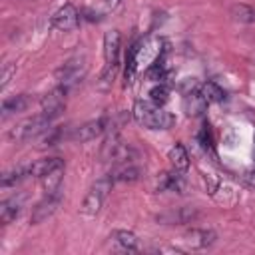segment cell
I'll return each mask as SVG.
<instances>
[{
	"mask_svg": "<svg viewBox=\"0 0 255 255\" xmlns=\"http://www.w3.org/2000/svg\"><path fill=\"white\" fill-rule=\"evenodd\" d=\"M131 116L133 120L145 128V129H169L175 122V118L163 110V106L159 104H153L151 100H137L133 104V110H131Z\"/></svg>",
	"mask_w": 255,
	"mask_h": 255,
	"instance_id": "cell-1",
	"label": "cell"
},
{
	"mask_svg": "<svg viewBox=\"0 0 255 255\" xmlns=\"http://www.w3.org/2000/svg\"><path fill=\"white\" fill-rule=\"evenodd\" d=\"M114 183H116V181H114L112 173H110V175H104V177H100V179H96V181L92 183V187L88 189L84 201H82V207H80L82 215H86V217H94V215L102 209V205H104L108 193L112 191Z\"/></svg>",
	"mask_w": 255,
	"mask_h": 255,
	"instance_id": "cell-2",
	"label": "cell"
},
{
	"mask_svg": "<svg viewBox=\"0 0 255 255\" xmlns=\"http://www.w3.org/2000/svg\"><path fill=\"white\" fill-rule=\"evenodd\" d=\"M52 120H48L42 112L38 114V116H34V118H28V120H24L22 124H18L12 131H10V139H14V141H30V139H34V137H40V135H44L50 128H52Z\"/></svg>",
	"mask_w": 255,
	"mask_h": 255,
	"instance_id": "cell-3",
	"label": "cell"
},
{
	"mask_svg": "<svg viewBox=\"0 0 255 255\" xmlns=\"http://www.w3.org/2000/svg\"><path fill=\"white\" fill-rule=\"evenodd\" d=\"M86 72H88V64H86V58L84 56H74L70 58L64 66H60L56 70V80L60 86L72 90L76 84H80L84 78H86Z\"/></svg>",
	"mask_w": 255,
	"mask_h": 255,
	"instance_id": "cell-4",
	"label": "cell"
},
{
	"mask_svg": "<svg viewBox=\"0 0 255 255\" xmlns=\"http://www.w3.org/2000/svg\"><path fill=\"white\" fill-rule=\"evenodd\" d=\"M120 32L118 30H110L104 34V72H102V80L104 82H110L116 74V68H118V56H120Z\"/></svg>",
	"mask_w": 255,
	"mask_h": 255,
	"instance_id": "cell-5",
	"label": "cell"
},
{
	"mask_svg": "<svg viewBox=\"0 0 255 255\" xmlns=\"http://www.w3.org/2000/svg\"><path fill=\"white\" fill-rule=\"evenodd\" d=\"M80 20H82V12L74 4H64L52 14L50 26L60 32H70L80 26Z\"/></svg>",
	"mask_w": 255,
	"mask_h": 255,
	"instance_id": "cell-6",
	"label": "cell"
},
{
	"mask_svg": "<svg viewBox=\"0 0 255 255\" xmlns=\"http://www.w3.org/2000/svg\"><path fill=\"white\" fill-rule=\"evenodd\" d=\"M68 88H64V86H56L54 90H50L44 98H42V114L48 118V120H56V118H60L62 116V112H64V108H66V96H68Z\"/></svg>",
	"mask_w": 255,
	"mask_h": 255,
	"instance_id": "cell-7",
	"label": "cell"
},
{
	"mask_svg": "<svg viewBox=\"0 0 255 255\" xmlns=\"http://www.w3.org/2000/svg\"><path fill=\"white\" fill-rule=\"evenodd\" d=\"M106 118H98V120H92V122H86L78 128H74V131L70 133V139L72 141H90V139H96L98 135H102L106 131Z\"/></svg>",
	"mask_w": 255,
	"mask_h": 255,
	"instance_id": "cell-8",
	"label": "cell"
},
{
	"mask_svg": "<svg viewBox=\"0 0 255 255\" xmlns=\"http://www.w3.org/2000/svg\"><path fill=\"white\" fill-rule=\"evenodd\" d=\"M60 197H62V193H44V197L36 203V207H34V211H32V223L34 225H38V223H42V221H46L56 209H58V205H60Z\"/></svg>",
	"mask_w": 255,
	"mask_h": 255,
	"instance_id": "cell-9",
	"label": "cell"
},
{
	"mask_svg": "<svg viewBox=\"0 0 255 255\" xmlns=\"http://www.w3.org/2000/svg\"><path fill=\"white\" fill-rule=\"evenodd\" d=\"M207 106H209V104H207L205 98L201 96L199 88L187 92L185 98H183V108H185V112H187L189 116H199V114H203V112L207 110Z\"/></svg>",
	"mask_w": 255,
	"mask_h": 255,
	"instance_id": "cell-10",
	"label": "cell"
},
{
	"mask_svg": "<svg viewBox=\"0 0 255 255\" xmlns=\"http://www.w3.org/2000/svg\"><path fill=\"white\" fill-rule=\"evenodd\" d=\"M183 173L185 171H179V169H173V167H171V171H165L161 175V179L157 181V191H181Z\"/></svg>",
	"mask_w": 255,
	"mask_h": 255,
	"instance_id": "cell-11",
	"label": "cell"
},
{
	"mask_svg": "<svg viewBox=\"0 0 255 255\" xmlns=\"http://www.w3.org/2000/svg\"><path fill=\"white\" fill-rule=\"evenodd\" d=\"M167 159L171 163L173 169H179V171H187L189 167V155H187V149L183 143H173L171 149L167 151Z\"/></svg>",
	"mask_w": 255,
	"mask_h": 255,
	"instance_id": "cell-12",
	"label": "cell"
},
{
	"mask_svg": "<svg viewBox=\"0 0 255 255\" xmlns=\"http://www.w3.org/2000/svg\"><path fill=\"white\" fill-rule=\"evenodd\" d=\"M20 209H22V199H20V197L4 199V201L0 203V221H2V225L12 223V221L18 217Z\"/></svg>",
	"mask_w": 255,
	"mask_h": 255,
	"instance_id": "cell-13",
	"label": "cell"
},
{
	"mask_svg": "<svg viewBox=\"0 0 255 255\" xmlns=\"http://www.w3.org/2000/svg\"><path fill=\"white\" fill-rule=\"evenodd\" d=\"M28 106H30V96H28V94H18V96H14V98H6V100L2 102V116L8 118L10 114L24 112Z\"/></svg>",
	"mask_w": 255,
	"mask_h": 255,
	"instance_id": "cell-14",
	"label": "cell"
},
{
	"mask_svg": "<svg viewBox=\"0 0 255 255\" xmlns=\"http://www.w3.org/2000/svg\"><path fill=\"white\" fill-rule=\"evenodd\" d=\"M62 177H64V165H62V167H56V169H52V171H48L46 175H42L40 181H42L44 193H60Z\"/></svg>",
	"mask_w": 255,
	"mask_h": 255,
	"instance_id": "cell-15",
	"label": "cell"
},
{
	"mask_svg": "<svg viewBox=\"0 0 255 255\" xmlns=\"http://www.w3.org/2000/svg\"><path fill=\"white\" fill-rule=\"evenodd\" d=\"M199 92H201V96L205 98L207 104H217V102H223L225 100V90L217 82H213V80L203 82L199 86Z\"/></svg>",
	"mask_w": 255,
	"mask_h": 255,
	"instance_id": "cell-16",
	"label": "cell"
},
{
	"mask_svg": "<svg viewBox=\"0 0 255 255\" xmlns=\"http://www.w3.org/2000/svg\"><path fill=\"white\" fill-rule=\"evenodd\" d=\"M110 239H114L124 251H137V247H139V239H137V235L131 233V231H126V229H118V231H114V233L110 235Z\"/></svg>",
	"mask_w": 255,
	"mask_h": 255,
	"instance_id": "cell-17",
	"label": "cell"
},
{
	"mask_svg": "<svg viewBox=\"0 0 255 255\" xmlns=\"http://www.w3.org/2000/svg\"><path fill=\"white\" fill-rule=\"evenodd\" d=\"M120 2H122V0H96V4H94L92 8H88L84 14H86V18L92 20V22H94V20H102V18H104L108 12H112Z\"/></svg>",
	"mask_w": 255,
	"mask_h": 255,
	"instance_id": "cell-18",
	"label": "cell"
},
{
	"mask_svg": "<svg viewBox=\"0 0 255 255\" xmlns=\"http://www.w3.org/2000/svg\"><path fill=\"white\" fill-rule=\"evenodd\" d=\"M62 165H64V159L62 157H44V159H38V161L30 163V169H32V175L40 179L48 171H52L56 167H62Z\"/></svg>",
	"mask_w": 255,
	"mask_h": 255,
	"instance_id": "cell-19",
	"label": "cell"
},
{
	"mask_svg": "<svg viewBox=\"0 0 255 255\" xmlns=\"http://www.w3.org/2000/svg\"><path fill=\"white\" fill-rule=\"evenodd\" d=\"M231 18L243 24H255V4H233L229 10Z\"/></svg>",
	"mask_w": 255,
	"mask_h": 255,
	"instance_id": "cell-20",
	"label": "cell"
},
{
	"mask_svg": "<svg viewBox=\"0 0 255 255\" xmlns=\"http://www.w3.org/2000/svg\"><path fill=\"white\" fill-rule=\"evenodd\" d=\"M187 241H189V245L191 247H197V249H201V247H207V245H211L213 241H215V233L213 231H207V229H191L189 233H187Z\"/></svg>",
	"mask_w": 255,
	"mask_h": 255,
	"instance_id": "cell-21",
	"label": "cell"
},
{
	"mask_svg": "<svg viewBox=\"0 0 255 255\" xmlns=\"http://www.w3.org/2000/svg\"><path fill=\"white\" fill-rule=\"evenodd\" d=\"M30 175H32L30 165H20V167H14V169H10V171H6V173L2 175V187L16 185V183H20L22 179H26V177H30Z\"/></svg>",
	"mask_w": 255,
	"mask_h": 255,
	"instance_id": "cell-22",
	"label": "cell"
},
{
	"mask_svg": "<svg viewBox=\"0 0 255 255\" xmlns=\"http://www.w3.org/2000/svg\"><path fill=\"white\" fill-rule=\"evenodd\" d=\"M112 177H114V181H135L139 177V169L131 163H128V165L124 163L112 171Z\"/></svg>",
	"mask_w": 255,
	"mask_h": 255,
	"instance_id": "cell-23",
	"label": "cell"
},
{
	"mask_svg": "<svg viewBox=\"0 0 255 255\" xmlns=\"http://www.w3.org/2000/svg\"><path fill=\"white\" fill-rule=\"evenodd\" d=\"M167 98H169V90H167V86H165L163 82H159L157 86H153V88L149 90V100H151L153 104L163 106V104L167 102Z\"/></svg>",
	"mask_w": 255,
	"mask_h": 255,
	"instance_id": "cell-24",
	"label": "cell"
},
{
	"mask_svg": "<svg viewBox=\"0 0 255 255\" xmlns=\"http://www.w3.org/2000/svg\"><path fill=\"white\" fill-rule=\"evenodd\" d=\"M209 126H201V129H199V133H197V139H199V143H201V147L207 151V147H211V135H209V129H207Z\"/></svg>",
	"mask_w": 255,
	"mask_h": 255,
	"instance_id": "cell-25",
	"label": "cell"
},
{
	"mask_svg": "<svg viewBox=\"0 0 255 255\" xmlns=\"http://www.w3.org/2000/svg\"><path fill=\"white\" fill-rule=\"evenodd\" d=\"M253 62H255V56H253Z\"/></svg>",
	"mask_w": 255,
	"mask_h": 255,
	"instance_id": "cell-26",
	"label": "cell"
}]
</instances>
